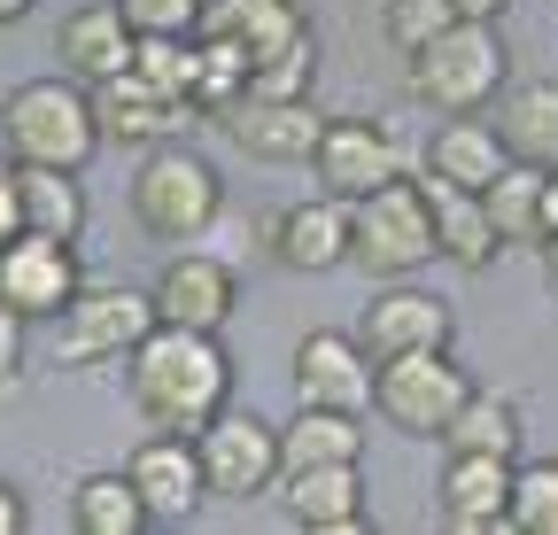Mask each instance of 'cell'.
<instances>
[{"label": "cell", "mask_w": 558, "mask_h": 535, "mask_svg": "<svg viewBox=\"0 0 558 535\" xmlns=\"http://www.w3.org/2000/svg\"><path fill=\"white\" fill-rule=\"evenodd\" d=\"M264 248L288 272H333V264H349V203L341 194H303V203L271 210Z\"/></svg>", "instance_id": "cell-17"}, {"label": "cell", "mask_w": 558, "mask_h": 535, "mask_svg": "<svg viewBox=\"0 0 558 535\" xmlns=\"http://www.w3.org/2000/svg\"><path fill=\"white\" fill-rule=\"evenodd\" d=\"M124 396L156 435H194L218 404H233V357H226L218 333L156 318L140 333V350L124 357Z\"/></svg>", "instance_id": "cell-1"}, {"label": "cell", "mask_w": 558, "mask_h": 535, "mask_svg": "<svg viewBox=\"0 0 558 535\" xmlns=\"http://www.w3.org/2000/svg\"><path fill=\"white\" fill-rule=\"evenodd\" d=\"M295 24H303L295 0H202V16H194L202 39H226V47H241L248 62H256L264 47H279Z\"/></svg>", "instance_id": "cell-25"}, {"label": "cell", "mask_w": 558, "mask_h": 535, "mask_svg": "<svg viewBox=\"0 0 558 535\" xmlns=\"http://www.w3.org/2000/svg\"><path fill=\"white\" fill-rule=\"evenodd\" d=\"M70 527H78V535H140L156 520H148V504H140L132 474L109 465V474H86L78 489H70Z\"/></svg>", "instance_id": "cell-29"}, {"label": "cell", "mask_w": 558, "mask_h": 535, "mask_svg": "<svg viewBox=\"0 0 558 535\" xmlns=\"http://www.w3.org/2000/svg\"><path fill=\"white\" fill-rule=\"evenodd\" d=\"M16 203H24V233L47 241H86V179L78 171H54V163H16Z\"/></svg>", "instance_id": "cell-23"}, {"label": "cell", "mask_w": 558, "mask_h": 535, "mask_svg": "<svg viewBox=\"0 0 558 535\" xmlns=\"http://www.w3.org/2000/svg\"><path fill=\"white\" fill-rule=\"evenodd\" d=\"M156 326V303L140 288H117V280H78V295H70L54 311V350L62 365L78 373H101V365H124L140 350V333Z\"/></svg>", "instance_id": "cell-6"}, {"label": "cell", "mask_w": 558, "mask_h": 535, "mask_svg": "<svg viewBox=\"0 0 558 535\" xmlns=\"http://www.w3.org/2000/svg\"><path fill=\"white\" fill-rule=\"evenodd\" d=\"M124 474H132V489H140V504H148L156 527H171V520H186L194 504H209V489H202V458H194L186 435H148V442L124 458Z\"/></svg>", "instance_id": "cell-18"}, {"label": "cell", "mask_w": 558, "mask_h": 535, "mask_svg": "<svg viewBox=\"0 0 558 535\" xmlns=\"http://www.w3.org/2000/svg\"><path fill=\"white\" fill-rule=\"evenodd\" d=\"M411 101H427L435 117H481L488 101L505 94L512 78V54L497 39V24H473V16H450L427 47H411Z\"/></svg>", "instance_id": "cell-4"}, {"label": "cell", "mask_w": 558, "mask_h": 535, "mask_svg": "<svg viewBox=\"0 0 558 535\" xmlns=\"http://www.w3.org/2000/svg\"><path fill=\"white\" fill-rule=\"evenodd\" d=\"M209 124H218L248 163H311L326 117L311 109V94H233L226 109H209Z\"/></svg>", "instance_id": "cell-9"}, {"label": "cell", "mask_w": 558, "mask_h": 535, "mask_svg": "<svg viewBox=\"0 0 558 535\" xmlns=\"http://www.w3.org/2000/svg\"><path fill=\"white\" fill-rule=\"evenodd\" d=\"M481 210H488V226H497L505 248H535L543 241V171L505 156V171L481 186Z\"/></svg>", "instance_id": "cell-27"}, {"label": "cell", "mask_w": 558, "mask_h": 535, "mask_svg": "<svg viewBox=\"0 0 558 535\" xmlns=\"http://www.w3.org/2000/svg\"><path fill=\"white\" fill-rule=\"evenodd\" d=\"M101 148V124L78 78H24L0 94V156L9 163H54V171H86Z\"/></svg>", "instance_id": "cell-2"}, {"label": "cell", "mask_w": 558, "mask_h": 535, "mask_svg": "<svg viewBox=\"0 0 558 535\" xmlns=\"http://www.w3.org/2000/svg\"><path fill=\"white\" fill-rule=\"evenodd\" d=\"M54 62H62L78 86L117 78L124 62H132V32H124V16H117V0H86V9H70L62 32H54Z\"/></svg>", "instance_id": "cell-20"}, {"label": "cell", "mask_w": 558, "mask_h": 535, "mask_svg": "<svg viewBox=\"0 0 558 535\" xmlns=\"http://www.w3.org/2000/svg\"><path fill=\"white\" fill-rule=\"evenodd\" d=\"M117 16H124L132 39H140V32H194L202 0H117Z\"/></svg>", "instance_id": "cell-34"}, {"label": "cell", "mask_w": 558, "mask_h": 535, "mask_svg": "<svg viewBox=\"0 0 558 535\" xmlns=\"http://www.w3.org/2000/svg\"><path fill=\"white\" fill-rule=\"evenodd\" d=\"M333 458H365V427H357V412L295 404V420L279 427V474H288V465H333Z\"/></svg>", "instance_id": "cell-28"}, {"label": "cell", "mask_w": 558, "mask_h": 535, "mask_svg": "<svg viewBox=\"0 0 558 535\" xmlns=\"http://www.w3.org/2000/svg\"><path fill=\"white\" fill-rule=\"evenodd\" d=\"M86 101H94V124H101V148H156V141H179L194 124L186 101L156 94L140 71H117V78L86 86Z\"/></svg>", "instance_id": "cell-14"}, {"label": "cell", "mask_w": 558, "mask_h": 535, "mask_svg": "<svg viewBox=\"0 0 558 535\" xmlns=\"http://www.w3.org/2000/svg\"><path fill=\"white\" fill-rule=\"evenodd\" d=\"M349 264L373 280H411L435 264V218H427V186L418 179H380L349 203Z\"/></svg>", "instance_id": "cell-5"}, {"label": "cell", "mask_w": 558, "mask_h": 535, "mask_svg": "<svg viewBox=\"0 0 558 535\" xmlns=\"http://www.w3.org/2000/svg\"><path fill=\"white\" fill-rule=\"evenodd\" d=\"M32 527V512H24V489L9 482V474H0V535H24Z\"/></svg>", "instance_id": "cell-37"}, {"label": "cell", "mask_w": 558, "mask_h": 535, "mask_svg": "<svg viewBox=\"0 0 558 535\" xmlns=\"http://www.w3.org/2000/svg\"><path fill=\"white\" fill-rule=\"evenodd\" d=\"M543 241H558V171H543ZM535 241V248H543Z\"/></svg>", "instance_id": "cell-39"}, {"label": "cell", "mask_w": 558, "mask_h": 535, "mask_svg": "<svg viewBox=\"0 0 558 535\" xmlns=\"http://www.w3.org/2000/svg\"><path fill=\"white\" fill-rule=\"evenodd\" d=\"M497 148L512 163L558 171V78H527L497 94Z\"/></svg>", "instance_id": "cell-22"}, {"label": "cell", "mask_w": 558, "mask_h": 535, "mask_svg": "<svg viewBox=\"0 0 558 535\" xmlns=\"http://www.w3.org/2000/svg\"><path fill=\"white\" fill-rule=\"evenodd\" d=\"M148 303H156V318L163 326H194V333H226V318L241 311V272L226 256H209V248H171V264L156 272V288H148Z\"/></svg>", "instance_id": "cell-10"}, {"label": "cell", "mask_w": 558, "mask_h": 535, "mask_svg": "<svg viewBox=\"0 0 558 535\" xmlns=\"http://www.w3.org/2000/svg\"><path fill=\"white\" fill-rule=\"evenodd\" d=\"M505 171V148H497V124H481V117H442L435 124V141H427V179L442 186H488Z\"/></svg>", "instance_id": "cell-24"}, {"label": "cell", "mask_w": 558, "mask_h": 535, "mask_svg": "<svg viewBox=\"0 0 558 535\" xmlns=\"http://www.w3.org/2000/svg\"><path fill=\"white\" fill-rule=\"evenodd\" d=\"M505 535H558V458H512Z\"/></svg>", "instance_id": "cell-30"}, {"label": "cell", "mask_w": 558, "mask_h": 535, "mask_svg": "<svg viewBox=\"0 0 558 535\" xmlns=\"http://www.w3.org/2000/svg\"><path fill=\"white\" fill-rule=\"evenodd\" d=\"M271 489H279V504H288V520L311 527V535H365V474H357V458L288 465Z\"/></svg>", "instance_id": "cell-15"}, {"label": "cell", "mask_w": 558, "mask_h": 535, "mask_svg": "<svg viewBox=\"0 0 558 535\" xmlns=\"http://www.w3.org/2000/svg\"><path fill=\"white\" fill-rule=\"evenodd\" d=\"M396 171H403V141H396L380 117H326V124H318V148H311L318 194L357 203L365 186H380V179H396Z\"/></svg>", "instance_id": "cell-11"}, {"label": "cell", "mask_w": 558, "mask_h": 535, "mask_svg": "<svg viewBox=\"0 0 558 535\" xmlns=\"http://www.w3.org/2000/svg\"><path fill=\"white\" fill-rule=\"evenodd\" d=\"M442 458L450 450H473V458H520V404L497 388H465V404L442 420Z\"/></svg>", "instance_id": "cell-26"}, {"label": "cell", "mask_w": 558, "mask_h": 535, "mask_svg": "<svg viewBox=\"0 0 558 535\" xmlns=\"http://www.w3.org/2000/svg\"><path fill=\"white\" fill-rule=\"evenodd\" d=\"M24 350H32V318L0 311V388H16V373H24Z\"/></svg>", "instance_id": "cell-35"}, {"label": "cell", "mask_w": 558, "mask_h": 535, "mask_svg": "<svg viewBox=\"0 0 558 535\" xmlns=\"http://www.w3.org/2000/svg\"><path fill=\"white\" fill-rule=\"evenodd\" d=\"M194 62H202V54H194V32H140L124 71H140L156 94H171V101L194 109Z\"/></svg>", "instance_id": "cell-32"}, {"label": "cell", "mask_w": 558, "mask_h": 535, "mask_svg": "<svg viewBox=\"0 0 558 535\" xmlns=\"http://www.w3.org/2000/svg\"><path fill=\"white\" fill-rule=\"evenodd\" d=\"M32 9H39V0H0V24H24Z\"/></svg>", "instance_id": "cell-41"}, {"label": "cell", "mask_w": 558, "mask_h": 535, "mask_svg": "<svg viewBox=\"0 0 558 535\" xmlns=\"http://www.w3.org/2000/svg\"><path fill=\"white\" fill-rule=\"evenodd\" d=\"M9 233H24V203H16V163L0 156V241Z\"/></svg>", "instance_id": "cell-36"}, {"label": "cell", "mask_w": 558, "mask_h": 535, "mask_svg": "<svg viewBox=\"0 0 558 535\" xmlns=\"http://www.w3.org/2000/svg\"><path fill=\"white\" fill-rule=\"evenodd\" d=\"M473 373L450 357V350H403V357H373V412L411 435V442H435L442 420L465 404Z\"/></svg>", "instance_id": "cell-7"}, {"label": "cell", "mask_w": 558, "mask_h": 535, "mask_svg": "<svg viewBox=\"0 0 558 535\" xmlns=\"http://www.w3.org/2000/svg\"><path fill=\"white\" fill-rule=\"evenodd\" d=\"M295 404H318V412H357L373 404V357L357 333L341 326H311L295 342Z\"/></svg>", "instance_id": "cell-13"}, {"label": "cell", "mask_w": 558, "mask_h": 535, "mask_svg": "<svg viewBox=\"0 0 558 535\" xmlns=\"http://www.w3.org/2000/svg\"><path fill=\"white\" fill-rule=\"evenodd\" d=\"M450 303L427 295V288H411V280H388L373 303H365V326H357V342L365 357H403V350H450Z\"/></svg>", "instance_id": "cell-16"}, {"label": "cell", "mask_w": 558, "mask_h": 535, "mask_svg": "<svg viewBox=\"0 0 558 535\" xmlns=\"http://www.w3.org/2000/svg\"><path fill=\"white\" fill-rule=\"evenodd\" d=\"M194 458H202V489L226 497V504H248V497H271L279 482V427L241 412V404H218L194 435Z\"/></svg>", "instance_id": "cell-8"}, {"label": "cell", "mask_w": 558, "mask_h": 535, "mask_svg": "<svg viewBox=\"0 0 558 535\" xmlns=\"http://www.w3.org/2000/svg\"><path fill=\"white\" fill-rule=\"evenodd\" d=\"M218 210H226V179H218L209 156H194L186 141L140 148V163H132V226L148 241L186 248V241H202L218 226Z\"/></svg>", "instance_id": "cell-3"}, {"label": "cell", "mask_w": 558, "mask_h": 535, "mask_svg": "<svg viewBox=\"0 0 558 535\" xmlns=\"http://www.w3.org/2000/svg\"><path fill=\"white\" fill-rule=\"evenodd\" d=\"M512 0H450V16H473V24H505Z\"/></svg>", "instance_id": "cell-38"}, {"label": "cell", "mask_w": 558, "mask_h": 535, "mask_svg": "<svg viewBox=\"0 0 558 535\" xmlns=\"http://www.w3.org/2000/svg\"><path fill=\"white\" fill-rule=\"evenodd\" d=\"M318 86V32H311V16L279 39V47H264L256 62H248V86L241 94H311Z\"/></svg>", "instance_id": "cell-31"}, {"label": "cell", "mask_w": 558, "mask_h": 535, "mask_svg": "<svg viewBox=\"0 0 558 535\" xmlns=\"http://www.w3.org/2000/svg\"><path fill=\"white\" fill-rule=\"evenodd\" d=\"M543 288H550V303H558V241H543Z\"/></svg>", "instance_id": "cell-40"}, {"label": "cell", "mask_w": 558, "mask_h": 535, "mask_svg": "<svg viewBox=\"0 0 558 535\" xmlns=\"http://www.w3.org/2000/svg\"><path fill=\"white\" fill-rule=\"evenodd\" d=\"M505 497H512V458H473V450H450L442 489H435L442 527H458V535H505Z\"/></svg>", "instance_id": "cell-19"}, {"label": "cell", "mask_w": 558, "mask_h": 535, "mask_svg": "<svg viewBox=\"0 0 558 535\" xmlns=\"http://www.w3.org/2000/svg\"><path fill=\"white\" fill-rule=\"evenodd\" d=\"M78 241H47V233H9L0 241V311L16 318H54L78 295Z\"/></svg>", "instance_id": "cell-12"}, {"label": "cell", "mask_w": 558, "mask_h": 535, "mask_svg": "<svg viewBox=\"0 0 558 535\" xmlns=\"http://www.w3.org/2000/svg\"><path fill=\"white\" fill-rule=\"evenodd\" d=\"M418 186H427V218H435V256L458 264V272H488V264L505 256V241H497V226H488L481 194L473 186H442V179H418Z\"/></svg>", "instance_id": "cell-21"}, {"label": "cell", "mask_w": 558, "mask_h": 535, "mask_svg": "<svg viewBox=\"0 0 558 535\" xmlns=\"http://www.w3.org/2000/svg\"><path fill=\"white\" fill-rule=\"evenodd\" d=\"M442 24H450V0H388V9H380V32H388V47H396V54L427 47Z\"/></svg>", "instance_id": "cell-33"}]
</instances>
